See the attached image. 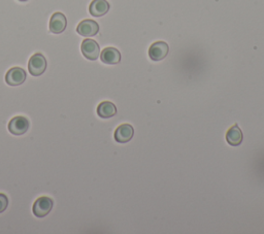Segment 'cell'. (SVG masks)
Masks as SVG:
<instances>
[{
  "mask_svg": "<svg viewBox=\"0 0 264 234\" xmlns=\"http://www.w3.org/2000/svg\"><path fill=\"white\" fill-rule=\"evenodd\" d=\"M47 60L43 54H34L28 62V71L33 76H40L47 69Z\"/></svg>",
  "mask_w": 264,
  "mask_h": 234,
  "instance_id": "1",
  "label": "cell"
},
{
  "mask_svg": "<svg viewBox=\"0 0 264 234\" xmlns=\"http://www.w3.org/2000/svg\"><path fill=\"white\" fill-rule=\"evenodd\" d=\"M53 208V200L50 197L43 196L35 200L32 211L36 218H44L50 214Z\"/></svg>",
  "mask_w": 264,
  "mask_h": 234,
  "instance_id": "2",
  "label": "cell"
},
{
  "mask_svg": "<svg viewBox=\"0 0 264 234\" xmlns=\"http://www.w3.org/2000/svg\"><path fill=\"white\" fill-rule=\"evenodd\" d=\"M8 129L14 135H23L29 129V122L25 117H15L9 122Z\"/></svg>",
  "mask_w": 264,
  "mask_h": 234,
  "instance_id": "3",
  "label": "cell"
},
{
  "mask_svg": "<svg viewBox=\"0 0 264 234\" xmlns=\"http://www.w3.org/2000/svg\"><path fill=\"white\" fill-rule=\"evenodd\" d=\"M169 53V47L165 41H156L149 49V57L153 61H161L167 57Z\"/></svg>",
  "mask_w": 264,
  "mask_h": 234,
  "instance_id": "4",
  "label": "cell"
},
{
  "mask_svg": "<svg viewBox=\"0 0 264 234\" xmlns=\"http://www.w3.org/2000/svg\"><path fill=\"white\" fill-rule=\"evenodd\" d=\"M67 27V19L64 14L57 12L52 15L49 23V29L54 34H60Z\"/></svg>",
  "mask_w": 264,
  "mask_h": 234,
  "instance_id": "5",
  "label": "cell"
},
{
  "mask_svg": "<svg viewBox=\"0 0 264 234\" xmlns=\"http://www.w3.org/2000/svg\"><path fill=\"white\" fill-rule=\"evenodd\" d=\"M80 50H82L84 57L90 61H95L100 56L99 45L94 39L87 38L83 40L82 46H80Z\"/></svg>",
  "mask_w": 264,
  "mask_h": 234,
  "instance_id": "6",
  "label": "cell"
},
{
  "mask_svg": "<svg viewBox=\"0 0 264 234\" xmlns=\"http://www.w3.org/2000/svg\"><path fill=\"white\" fill-rule=\"evenodd\" d=\"M76 31L79 35L85 36V37L95 36L99 31V25L97 22H95L94 20L86 19V20H83L82 22L77 25Z\"/></svg>",
  "mask_w": 264,
  "mask_h": 234,
  "instance_id": "7",
  "label": "cell"
},
{
  "mask_svg": "<svg viewBox=\"0 0 264 234\" xmlns=\"http://www.w3.org/2000/svg\"><path fill=\"white\" fill-rule=\"evenodd\" d=\"M134 129L130 124H122L116 129L114 138L119 143H126L133 138Z\"/></svg>",
  "mask_w": 264,
  "mask_h": 234,
  "instance_id": "8",
  "label": "cell"
},
{
  "mask_svg": "<svg viewBox=\"0 0 264 234\" xmlns=\"http://www.w3.org/2000/svg\"><path fill=\"white\" fill-rule=\"evenodd\" d=\"M26 72L21 67H13L6 74V82L10 86H19L25 82Z\"/></svg>",
  "mask_w": 264,
  "mask_h": 234,
  "instance_id": "9",
  "label": "cell"
},
{
  "mask_svg": "<svg viewBox=\"0 0 264 234\" xmlns=\"http://www.w3.org/2000/svg\"><path fill=\"white\" fill-rule=\"evenodd\" d=\"M100 60L101 62L108 65L119 64L121 61V53L116 48L113 47L106 48L100 53Z\"/></svg>",
  "mask_w": 264,
  "mask_h": 234,
  "instance_id": "10",
  "label": "cell"
},
{
  "mask_svg": "<svg viewBox=\"0 0 264 234\" xmlns=\"http://www.w3.org/2000/svg\"><path fill=\"white\" fill-rule=\"evenodd\" d=\"M110 11L108 0H92L89 6V13L93 17H103Z\"/></svg>",
  "mask_w": 264,
  "mask_h": 234,
  "instance_id": "11",
  "label": "cell"
},
{
  "mask_svg": "<svg viewBox=\"0 0 264 234\" xmlns=\"http://www.w3.org/2000/svg\"><path fill=\"white\" fill-rule=\"evenodd\" d=\"M96 113L98 117L103 119H109L114 117L117 114V108L116 105L111 101H103L100 102L97 106Z\"/></svg>",
  "mask_w": 264,
  "mask_h": 234,
  "instance_id": "12",
  "label": "cell"
},
{
  "mask_svg": "<svg viewBox=\"0 0 264 234\" xmlns=\"http://www.w3.org/2000/svg\"><path fill=\"white\" fill-rule=\"evenodd\" d=\"M243 140V134L237 125H233L226 133V141L231 146H238Z\"/></svg>",
  "mask_w": 264,
  "mask_h": 234,
  "instance_id": "13",
  "label": "cell"
},
{
  "mask_svg": "<svg viewBox=\"0 0 264 234\" xmlns=\"http://www.w3.org/2000/svg\"><path fill=\"white\" fill-rule=\"evenodd\" d=\"M8 205H9L8 197L5 194L0 193V214H2V212H4L7 209Z\"/></svg>",
  "mask_w": 264,
  "mask_h": 234,
  "instance_id": "14",
  "label": "cell"
},
{
  "mask_svg": "<svg viewBox=\"0 0 264 234\" xmlns=\"http://www.w3.org/2000/svg\"><path fill=\"white\" fill-rule=\"evenodd\" d=\"M19 2H28V0H19Z\"/></svg>",
  "mask_w": 264,
  "mask_h": 234,
  "instance_id": "15",
  "label": "cell"
}]
</instances>
